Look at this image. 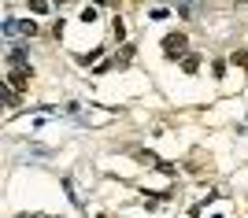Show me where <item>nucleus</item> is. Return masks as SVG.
<instances>
[{
	"instance_id": "obj_1",
	"label": "nucleus",
	"mask_w": 248,
	"mask_h": 218,
	"mask_svg": "<svg viewBox=\"0 0 248 218\" xmlns=\"http://www.w3.org/2000/svg\"><path fill=\"white\" fill-rule=\"evenodd\" d=\"M186 48H189L186 33H167V37H163V56H167V59H182Z\"/></svg>"
},
{
	"instance_id": "obj_2",
	"label": "nucleus",
	"mask_w": 248,
	"mask_h": 218,
	"mask_svg": "<svg viewBox=\"0 0 248 218\" xmlns=\"http://www.w3.org/2000/svg\"><path fill=\"white\" fill-rule=\"evenodd\" d=\"M37 33V22L30 19H8L4 22V37H33Z\"/></svg>"
},
{
	"instance_id": "obj_3",
	"label": "nucleus",
	"mask_w": 248,
	"mask_h": 218,
	"mask_svg": "<svg viewBox=\"0 0 248 218\" xmlns=\"http://www.w3.org/2000/svg\"><path fill=\"white\" fill-rule=\"evenodd\" d=\"M8 67H11V71H26V67H30V59H26V48H22V44H11V48H8Z\"/></svg>"
},
{
	"instance_id": "obj_4",
	"label": "nucleus",
	"mask_w": 248,
	"mask_h": 218,
	"mask_svg": "<svg viewBox=\"0 0 248 218\" xmlns=\"http://www.w3.org/2000/svg\"><path fill=\"white\" fill-rule=\"evenodd\" d=\"M30 74H33L30 67H26V71H11V74H8V85L19 93V89H26V85H30Z\"/></svg>"
},
{
	"instance_id": "obj_5",
	"label": "nucleus",
	"mask_w": 248,
	"mask_h": 218,
	"mask_svg": "<svg viewBox=\"0 0 248 218\" xmlns=\"http://www.w3.org/2000/svg\"><path fill=\"white\" fill-rule=\"evenodd\" d=\"M197 11H200V0H178V15L182 19H193Z\"/></svg>"
},
{
	"instance_id": "obj_6",
	"label": "nucleus",
	"mask_w": 248,
	"mask_h": 218,
	"mask_svg": "<svg viewBox=\"0 0 248 218\" xmlns=\"http://www.w3.org/2000/svg\"><path fill=\"white\" fill-rule=\"evenodd\" d=\"M197 67H200V56L197 52H186V56H182V71H186V74H193Z\"/></svg>"
},
{
	"instance_id": "obj_7",
	"label": "nucleus",
	"mask_w": 248,
	"mask_h": 218,
	"mask_svg": "<svg viewBox=\"0 0 248 218\" xmlns=\"http://www.w3.org/2000/svg\"><path fill=\"white\" fill-rule=\"evenodd\" d=\"M230 63L241 67V71H248V52H230Z\"/></svg>"
},
{
	"instance_id": "obj_8",
	"label": "nucleus",
	"mask_w": 248,
	"mask_h": 218,
	"mask_svg": "<svg viewBox=\"0 0 248 218\" xmlns=\"http://www.w3.org/2000/svg\"><path fill=\"white\" fill-rule=\"evenodd\" d=\"M111 33H115V41H126V22L115 19V22H111Z\"/></svg>"
},
{
	"instance_id": "obj_9",
	"label": "nucleus",
	"mask_w": 248,
	"mask_h": 218,
	"mask_svg": "<svg viewBox=\"0 0 248 218\" xmlns=\"http://www.w3.org/2000/svg\"><path fill=\"white\" fill-rule=\"evenodd\" d=\"M130 59H134V44H126L123 52H119V67H126V63H130Z\"/></svg>"
},
{
	"instance_id": "obj_10",
	"label": "nucleus",
	"mask_w": 248,
	"mask_h": 218,
	"mask_svg": "<svg viewBox=\"0 0 248 218\" xmlns=\"http://www.w3.org/2000/svg\"><path fill=\"white\" fill-rule=\"evenodd\" d=\"M30 11L33 15H45V11H48V0H30Z\"/></svg>"
},
{
	"instance_id": "obj_11",
	"label": "nucleus",
	"mask_w": 248,
	"mask_h": 218,
	"mask_svg": "<svg viewBox=\"0 0 248 218\" xmlns=\"http://www.w3.org/2000/svg\"><path fill=\"white\" fill-rule=\"evenodd\" d=\"M82 22H96V8H85L82 11Z\"/></svg>"
},
{
	"instance_id": "obj_12",
	"label": "nucleus",
	"mask_w": 248,
	"mask_h": 218,
	"mask_svg": "<svg viewBox=\"0 0 248 218\" xmlns=\"http://www.w3.org/2000/svg\"><path fill=\"white\" fill-rule=\"evenodd\" d=\"M19 218H52V215H19Z\"/></svg>"
},
{
	"instance_id": "obj_13",
	"label": "nucleus",
	"mask_w": 248,
	"mask_h": 218,
	"mask_svg": "<svg viewBox=\"0 0 248 218\" xmlns=\"http://www.w3.org/2000/svg\"><path fill=\"white\" fill-rule=\"evenodd\" d=\"M93 4H108V0H93Z\"/></svg>"
},
{
	"instance_id": "obj_14",
	"label": "nucleus",
	"mask_w": 248,
	"mask_h": 218,
	"mask_svg": "<svg viewBox=\"0 0 248 218\" xmlns=\"http://www.w3.org/2000/svg\"><path fill=\"white\" fill-rule=\"evenodd\" d=\"M237 4H248V0H237Z\"/></svg>"
}]
</instances>
